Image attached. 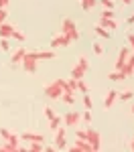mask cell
<instances>
[{
    "mask_svg": "<svg viewBox=\"0 0 134 152\" xmlns=\"http://www.w3.org/2000/svg\"><path fill=\"white\" fill-rule=\"evenodd\" d=\"M61 33H63V35H67V39H69L71 43L79 39V31H77V26H75V23H73L71 18H65V20H63Z\"/></svg>",
    "mask_w": 134,
    "mask_h": 152,
    "instance_id": "obj_1",
    "label": "cell"
},
{
    "mask_svg": "<svg viewBox=\"0 0 134 152\" xmlns=\"http://www.w3.org/2000/svg\"><path fill=\"white\" fill-rule=\"evenodd\" d=\"M37 63H39V59H37V53H24L23 61H21V65H23V69L26 73H35L37 71Z\"/></svg>",
    "mask_w": 134,
    "mask_h": 152,
    "instance_id": "obj_2",
    "label": "cell"
},
{
    "mask_svg": "<svg viewBox=\"0 0 134 152\" xmlns=\"http://www.w3.org/2000/svg\"><path fill=\"white\" fill-rule=\"evenodd\" d=\"M45 95L51 97V99H59L61 95H63V87H61L59 79H55L53 83H49L47 87H45Z\"/></svg>",
    "mask_w": 134,
    "mask_h": 152,
    "instance_id": "obj_3",
    "label": "cell"
},
{
    "mask_svg": "<svg viewBox=\"0 0 134 152\" xmlns=\"http://www.w3.org/2000/svg\"><path fill=\"white\" fill-rule=\"evenodd\" d=\"M85 140L89 142V146H92V150H94V152L100 150L102 144H100V132H97V130L87 128V130H85Z\"/></svg>",
    "mask_w": 134,
    "mask_h": 152,
    "instance_id": "obj_4",
    "label": "cell"
},
{
    "mask_svg": "<svg viewBox=\"0 0 134 152\" xmlns=\"http://www.w3.org/2000/svg\"><path fill=\"white\" fill-rule=\"evenodd\" d=\"M67 144H65V128L59 126L55 130V150H65Z\"/></svg>",
    "mask_w": 134,
    "mask_h": 152,
    "instance_id": "obj_5",
    "label": "cell"
},
{
    "mask_svg": "<svg viewBox=\"0 0 134 152\" xmlns=\"http://www.w3.org/2000/svg\"><path fill=\"white\" fill-rule=\"evenodd\" d=\"M69 43H71V41H69V39H67V35H63V33H61V35H57V37H53V39H51V49L67 47V45H69Z\"/></svg>",
    "mask_w": 134,
    "mask_h": 152,
    "instance_id": "obj_6",
    "label": "cell"
},
{
    "mask_svg": "<svg viewBox=\"0 0 134 152\" xmlns=\"http://www.w3.org/2000/svg\"><path fill=\"white\" fill-rule=\"evenodd\" d=\"M79 122H81V114H77V112H69V114L63 116V124L65 126H77Z\"/></svg>",
    "mask_w": 134,
    "mask_h": 152,
    "instance_id": "obj_7",
    "label": "cell"
},
{
    "mask_svg": "<svg viewBox=\"0 0 134 152\" xmlns=\"http://www.w3.org/2000/svg\"><path fill=\"white\" fill-rule=\"evenodd\" d=\"M71 152H92V146H89V142H87V140L77 138L75 144L71 146Z\"/></svg>",
    "mask_w": 134,
    "mask_h": 152,
    "instance_id": "obj_8",
    "label": "cell"
},
{
    "mask_svg": "<svg viewBox=\"0 0 134 152\" xmlns=\"http://www.w3.org/2000/svg\"><path fill=\"white\" fill-rule=\"evenodd\" d=\"M130 57V49L128 47H122L120 53H118V61H116V71H120L124 67V63H126V59Z\"/></svg>",
    "mask_w": 134,
    "mask_h": 152,
    "instance_id": "obj_9",
    "label": "cell"
},
{
    "mask_svg": "<svg viewBox=\"0 0 134 152\" xmlns=\"http://www.w3.org/2000/svg\"><path fill=\"white\" fill-rule=\"evenodd\" d=\"M122 73H124V77H130L134 75V53H130V57L126 59V63H124V67H122Z\"/></svg>",
    "mask_w": 134,
    "mask_h": 152,
    "instance_id": "obj_10",
    "label": "cell"
},
{
    "mask_svg": "<svg viewBox=\"0 0 134 152\" xmlns=\"http://www.w3.org/2000/svg\"><path fill=\"white\" fill-rule=\"evenodd\" d=\"M116 99H118V89H110L108 95H106V99H104V107H106V110H110L112 105L116 104Z\"/></svg>",
    "mask_w": 134,
    "mask_h": 152,
    "instance_id": "obj_11",
    "label": "cell"
},
{
    "mask_svg": "<svg viewBox=\"0 0 134 152\" xmlns=\"http://www.w3.org/2000/svg\"><path fill=\"white\" fill-rule=\"evenodd\" d=\"M21 140H26V142H45V138L37 132H24L21 134Z\"/></svg>",
    "mask_w": 134,
    "mask_h": 152,
    "instance_id": "obj_12",
    "label": "cell"
},
{
    "mask_svg": "<svg viewBox=\"0 0 134 152\" xmlns=\"http://www.w3.org/2000/svg\"><path fill=\"white\" fill-rule=\"evenodd\" d=\"M12 33H14V26L10 23H2L0 24V37L4 39H12Z\"/></svg>",
    "mask_w": 134,
    "mask_h": 152,
    "instance_id": "obj_13",
    "label": "cell"
},
{
    "mask_svg": "<svg viewBox=\"0 0 134 152\" xmlns=\"http://www.w3.org/2000/svg\"><path fill=\"white\" fill-rule=\"evenodd\" d=\"M85 67H81L79 63L77 65H73V69H71V79H83V75H85Z\"/></svg>",
    "mask_w": 134,
    "mask_h": 152,
    "instance_id": "obj_14",
    "label": "cell"
},
{
    "mask_svg": "<svg viewBox=\"0 0 134 152\" xmlns=\"http://www.w3.org/2000/svg\"><path fill=\"white\" fill-rule=\"evenodd\" d=\"M100 26H104V28H108V31H114V28H118V23L114 20V18H100Z\"/></svg>",
    "mask_w": 134,
    "mask_h": 152,
    "instance_id": "obj_15",
    "label": "cell"
},
{
    "mask_svg": "<svg viewBox=\"0 0 134 152\" xmlns=\"http://www.w3.org/2000/svg\"><path fill=\"white\" fill-rule=\"evenodd\" d=\"M24 53H26V51H24L23 47H21V49H16V51H14V53H12V57H10V63H14V65H18V63H21V61H23Z\"/></svg>",
    "mask_w": 134,
    "mask_h": 152,
    "instance_id": "obj_16",
    "label": "cell"
},
{
    "mask_svg": "<svg viewBox=\"0 0 134 152\" xmlns=\"http://www.w3.org/2000/svg\"><path fill=\"white\" fill-rule=\"evenodd\" d=\"M29 150H31V152L45 150V142H29Z\"/></svg>",
    "mask_w": 134,
    "mask_h": 152,
    "instance_id": "obj_17",
    "label": "cell"
},
{
    "mask_svg": "<svg viewBox=\"0 0 134 152\" xmlns=\"http://www.w3.org/2000/svg\"><path fill=\"white\" fill-rule=\"evenodd\" d=\"M94 33H96L97 37H104V39H108V37H110V31H108V28H104V26H100V24L94 26Z\"/></svg>",
    "mask_w": 134,
    "mask_h": 152,
    "instance_id": "obj_18",
    "label": "cell"
},
{
    "mask_svg": "<svg viewBox=\"0 0 134 152\" xmlns=\"http://www.w3.org/2000/svg\"><path fill=\"white\" fill-rule=\"evenodd\" d=\"M63 124V118H59V116H53L51 120H49V126H51V130H57Z\"/></svg>",
    "mask_w": 134,
    "mask_h": 152,
    "instance_id": "obj_19",
    "label": "cell"
},
{
    "mask_svg": "<svg viewBox=\"0 0 134 152\" xmlns=\"http://www.w3.org/2000/svg\"><path fill=\"white\" fill-rule=\"evenodd\" d=\"M37 59H55V53L53 51H37Z\"/></svg>",
    "mask_w": 134,
    "mask_h": 152,
    "instance_id": "obj_20",
    "label": "cell"
},
{
    "mask_svg": "<svg viewBox=\"0 0 134 152\" xmlns=\"http://www.w3.org/2000/svg\"><path fill=\"white\" fill-rule=\"evenodd\" d=\"M59 99H61V102H65L67 105H73V104H75V95H73V94H63Z\"/></svg>",
    "mask_w": 134,
    "mask_h": 152,
    "instance_id": "obj_21",
    "label": "cell"
},
{
    "mask_svg": "<svg viewBox=\"0 0 134 152\" xmlns=\"http://www.w3.org/2000/svg\"><path fill=\"white\" fill-rule=\"evenodd\" d=\"M108 77H110V79H112V81H124V79H126L122 71H114V73H110Z\"/></svg>",
    "mask_w": 134,
    "mask_h": 152,
    "instance_id": "obj_22",
    "label": "cell"
},
{
    "mask_svg": "<svg viewBox=\"0 0 134 152\" xmlns=\"http://www.w3.org/2000/svg\"><path fill=\"white\" fill-rule=\"evenodd\" d=\"M96 4H97V0H81V8L83 10H92Z\"/></svg>",
    "mask_w": 134,
    "mask_h": 152,
    "instance_id": "obj_23",
    "label": "cell"
},
{
    "mask_svg": "<svg viewBox=\"0 0 134 152\" xmlns=\"http://www.w3.org/2000/svg\"><path fill=\"white\" fill-rule=\"evenodd\" d=\"M132 95H134V91H124V94H118V99L120 102H130Z\"/></svg>",
    "mask_w": 134,
    "mask_h": 152,
    "instance_id": "obj_24",
    "label": "cell"
},
{
    "mask_svg": "<svg viewBox=\"0 0 134 152\" xmlns=\"http://www.w3.org/2000/svg\"><path fill=\"white\" fill-rule=\"evenodd\" d=\"M77 91H81V94H87V85H85L83 79H77Z\"/></svg>",
    "mask_w": 134,
    "mask_h": 152,
    "instance_id": "obj_25",
    "label": "cell"
},
{
    "mask_svg": "<svg viewBox=\"0 0 134 152\" xmlns=\"http://www.w3.org/2000/svg\"><path fill=\"white\" fill-rule=\"evenodd\" d=\"M0 49H2V51H10V41L2 37V41H0Z\"/></svg>",
    "mask_w": 134,
    "mask_h": 152,
    "instance_id": "obj_26",
    "label": "cell"
},
{
    "mask_svg": "<svg viewBox=\"0 0 134 152\" xmlns=\"http://www.w3.org/2000/svg\"><path fill=\"white\" fill-rule=\"evenodd\" d=\"M83 105H85V110H92L94 107V104H92V97L87 94H83Z\"/></svg>",
    "mask_w": 134,
    "mask_h": 152,
    "instance_id": "obj_27",
    "label": "cell"
},
{
    "mask_svg": "<svg viewBox=\"0 0 134 152\" xmlns=\"http://www.w3.org/2000/svg\"><path fill=\"white\" fill-rule=\"evenodd\" d=\"M100 4H102L104 8H110V10H114V0H100Z\"/></svg>",
    "mask_w": 134,
    "mask_h": 152,
    "instance_id": "obj_28",
    "label": "cell"
},
{
    "mask_svg": "<svg viewBox=\"0 0 134 152\" xmlns=\"http://www.w3.org/2000/svg\"><path fill=\"white\" fill-rule=\"evenodd\" d=\"M12 39H16L18 43H23V41H24V35L21 33V31H16V28H14V33H12Z\"/></svg>",
    "mask_w": 134,
    "mask_h": 152,
    "instance_id": "obj_29",
    "label": "cell"
},
{
    "mask_svg": "<svg viewBox=\"0 0 134 152\" xmlns=\"http://www.w3.org/2000/svg\"><path fill=\"white\" fill-rule=\"evenodd\" d=\"M81 120H83L85 124H89V122H92V110H85L83 116H81Z\"/></svg>",
    "mask_w": 134,
    "mask_h": 152,
    "instance_id": "obj_30",
    "label": "cell"
},
{
    "mask_svg": "<svg viewBox=\"0 0 134 152\" xmlns=\"http://www.w3.org/2000/svg\"><path fill=\"white\" fill-rule=\"evenodd\" d=\"M116 14H114V10H110V8H106V10L102 12V18H114Z\"/></svg>",
    "mask_w": 134,
    "mask_h": 152,
    "instance_id": "obj_31",
    "label": "cell"
},
{
    "mask_svg": "<svg viewBox=\"0 0 134 152\" xmlns=\"http://www.w3.org/2000/svg\"><path fill=\"white\" fill-rule=\"evenodd\" d=\"M94 53H96V55H102V53H104V47H102L100 43H94Z\"/></svg>",
    "mask_w": 134,
    "mask_h": 152,
    "instance_id": "obj_32",
    "label": "cell"
},
{
    "mask_svg": "<svg viewBox=\"0 0 134 152\" xmlns=\"http://www.w3.org/2000/svg\"><path fill=\"white\" fill-rule=\"evenodd\" d=\"M77 63H79L81 67H85V69L89 67V61H87V59H85V57H79V61H77Z\"/></svg>",
    "mask_w": 134,
    "mask_h": 152,
    "instance_id": "obj_33",
    "label": "cell"
},
{
    "mask_svg": "<svg viewBox=\"0 0 134 152\" xmlns=\"http://www.w3.org/2000/svg\"><path fill=\"white\" fill-rule=\"evenodd\" d=\"M128 43H130V49L134 53V33H128Z\"/></svg>",
    "mask_w": 134,
    "mask_h": 152,
    "instance_id": "obj_34",
    "label": "cell"
},
{
    "mask_svg": "<svg viewBox=\"0 0 134 152\" xmlns=\"http://www.w3.org/2000/svg\"><path fill=\"white\" fill-rule=\"evenodd\" d=\"M45 116H47V120H51V118L55 116V112H53L51 107H45Z\"/></svg>",
    "mask_w": 134,
    "mask_h": 152,
    "instance_id": "obj_35",
    "label": "cell"
},
{
    "mask_svg": "<svg viewBox=\"0 0 134 152\" xmlns=\"http://www.w3.org/2000/svg\"><path fill=\"white\" fill-rule=\"evenodd\" d=\"M6 20V8H0V24Z\"/></svg>",
    "mask_w": 134,
    "mask_h": 152,
    "instance_id": "obj_36",
    "label": "cell"
},
{
    "mask_svg": "<svg viewBox=\"0 0 134 152\" xmlns=\"http://www.w3.org/2000/svg\"><path fill=\"white\" fill-rule=\"evenodd\" d=\"M75 136H77V138H81V140H85V130H77V132H75Z\"/></svg>",
    "mask_w": 134,
    "mask_h": 152,
    "instance_id": "obj_37",
    "label": "cell"
},
{
    "mask_svg": "<svg viewBox=\"0 0 134 152\" xmlns=\"http://www.w3.org/2000/svg\"><path fill=\"white\" fill-rule=\"evenodd\" d=\"M10 4V0H0V8H6Z\"/></svg>",
    "mask_w": 134,
    "mask_h": 152,
    "instance_id": "obj_38",
    "label": "cell"
},
{
    "mask_svg": "<svg viewBox=\"0 0 134 152\" xmlns=\"http://www.w3.org/2000/svg\"><path fill=\"white\" fill-rule=\"evenodd\" d=\"M128 23H130V24H134V14L130 16V18H128Z\"/></svg>",
    "mask_w": 134,
    "mask_h": 152,
    "instance_id": "obj_39",
    "label": "cell"
},
{
    "mask_svg": "<svg viewBox=\"0 0 134 152\" xmlns=\"http://www.w3.org/2000/svg\"><path fill=\"white\" fill-rule=\"evenodd\" d=\"M130 2H132V0H122V4H130Z\"/></svg>",
    "mask_w": 134,
    "mask_h": 152,
    "instance_id": "obj_40",
    "label": "cell"
},
{
    "mask_svg": "<svg viewBox=\"0 0 134 152\" xmlns=\"http://www.w3.org/2000/svg\"><path fill=\"white\" fill-rule=\"evenodd\" d=\"M130 148H132V150H134V140H132V142H130Z\"/></svg>",
    "mask_w": 134,
    "mask_h": 152,
    "instance_id": "obj_41",
    "label": "cell"
},
{
    "mask_svg": "<svg viewBox=\"0 0 134 152\" xmlns=\"http://www.w3.org/2000/svg\"><path fill=\"white\" fill-rule=\"evenodd\" d=\"M132 114H134V105H132Z\"/></svg>",
    "mask_w": 134,
    "mask_h": 152,
    "instance_id": "obj_42",
    "label": "cell"
},
{
    "mask_svg": "<svg viewBox=\"0 0 134 152\" xmlns=\"http://www.w3.org/2000/svg\"><path fill=\"white\" fill-rule=\"evenodd\" d=\"M79 2H81V0H79Z\"/></svg>",
    "mask_w": 134,
    "mask_h": 152,
    "instance_id": "obj_43",
    "label": "cell"
}]
</instances>
